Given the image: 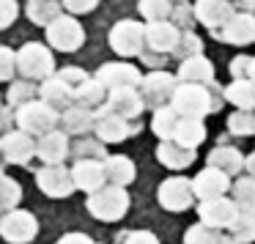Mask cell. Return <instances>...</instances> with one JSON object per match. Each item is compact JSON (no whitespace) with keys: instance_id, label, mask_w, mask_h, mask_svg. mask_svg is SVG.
I'll return each instance as SVG.
<instances>
[{"instance_id":"cell-41","label":"cell","mask_w":255,"mask_h":244,"mask_svg":"<svg viewBox=\"0 0 255 244\" xmlns=\"http://www.w3.org/2000/svg\"><path fill=\"white\" fill-rule=\"evenodd\" d=\"M19 198H22V187H19L17 178H11V176L0 178V209L14 211L19 206Z\"/></svg>"},{"instance_id":"cell-39","label":"cell","mask_w":255,"mask_h":244,"mask_svg":"<svg viewBox=\"0 0 255 244\" xmlns=\"http://www.w3.org/2000/svg\"><path fill=\"white\" fill-rule=\"evenodd\" d=\"M170 55L178 58V63L187 61V58L203 55V39H200L198 33H192V30H181V36H178V44H176V50H173Z\"/></svg>"},{"instance_id":"cell-44","label":"cell","mask_w":255,"mask_h":244,"mask_svg":"<svg viewBox=\"0 0 255 244\" xmlns=\"http://www.w3.org/2000/svg\"><path fill=\"white\" fill-rule=\"evenodd\" d=\"M55 77L61 80V83H66L69 88H80L91 74L85 72V69H80V66H63V69H55Z\"/></svg>"},{"instance_id":"cell-53","label":"cell","mask_w":255,"mask_h":244,"mask_svg":"<svg viewBox=\"0 0 255 244\" xmlns=\"http://www.w3.org/2000/svg\"><path fill=\"white\" fill-rule=\"evenodd\" d=\"M8 123H14V118H11V113L6 110V107H0V129H6Z\"/></svg>"},{"instance_id":"cell-30","label":"cell","mask_w":255,"mask_h":244,"mask_svg":"<svg viewBox=\"0 0 255 244\" xmlns=\"http://www.w3.org/2000/svg\"><path fill=\"white\" fill-rule=\"evenodd\" d=\"M105 99H107L105 85H102L99 80H94V77H88L80 88H74V105L85 107V110H91V113L99 110V107L105 105Z\"/></svg>"},{"instance_id":"cell-23","label":"cell","mask_w":255,"mask_h":244,"mask_svg":"<svg viewBox=\"0 0 255 244\" xmlns=\"http://www.w3.org/2000/svg\"><path fill=\"white\" fill-rule=\"evenodd\" d=\"M176 80L178 83H189V85H211L214 83V63L206 55L187 58V61L178 63Z\"/></svg>"},{"instance_id":"cell-54","label":"cell","mask_w":255,"mask_h":244,"mask_svg":"<svg viewBox=\"0 0 255 244\" xmlns=\"http://www.w3.org/2000/svg\"><path fill=\"white\" fill-rule=\"evenodd\" d=\"M247 80L255 85V58H250V72H247Z\"/></svg>"},{"instance_id":"cell-31","label":"cell","mask_w":255,"mask_h":244,"mask_svg":"<svg viewBox=\"0 0 255 244\" xmlns=\"http://www.w3.org/2000/svg\"><path fill=\"white\" fill-rule=\"evenodd\" d=\"M25 14H28V19L33 25L47 28V25H52L61 17L63 8H61L58 0H28V3H25Z\"/></svg>"},{"instance_id":"cell-27","label":"cell","mask_w":255,"mask_h":244,"mask_svg":"<svg viewBox=\"0 0 255 244\" xmlns=\"http://www.w3.org/2000/svg\"><path fill=\"white\" fill-rule=\"evenodd\" d=\"M195 156H198V151L184 148V145L173 143V140H165V143L156 145V159L167 170H184V167H189L195 162Z\"/></svg>"},{"instance_id":"cell-42","label":"cell","mask_w":255,"mask_h":244,"mask_svg":"<svg viewBox=\"0 0 255 244\" xmlns=\"http://www.w3.org/2000/svg\"><path fill=\"white\" fill-rule=\"evenodd\" d=\"M17 74V52L0 44V83H14Z\"/></svg>"},{"instance_id":"cell-55","label":"cell","mask_w":255,"mask_h":244,"mask_svg":"<svg viewBox=\"0 0 255 244\" xmlns=\"http://www.w3.org/2000/svg\"><path fill=\"white\" fill-rule=\"evenodd\" d=\"M170 3H173V6H176V3H187V0H170Z\"/></svg>"},{"instance_id":"cell-57","label":"cell","mask_w":255,"mask_h":244,"mask_svg":"<svg viewBox=\"0 0 255 244\" xmlns=\"http://www.w3.org/2000/svg\"><path fill=\"white\" fill-rule=\"evenodd\" d=\"M228 3H233V0H228Z\"/></svg>"},{"instance_id":"cell-36","label":"cell","mask_w":255,"mask_h":244,"mask_svg":"<svg viewBox=\"0 0 255 244\" xmlns=\"http://www.w3.org/2000/svg\"><path fill=\"white\" fill-rule=\"evenodd\" d=\"M140 17L145 19V25L151 22H167L173 14V3L170 0H140L137 3Z\"/></svg>"},{"instance_id":"cell-46","label":"cell","mask_w":255,"mask_h":244,"mask_svg":"<svg viewBox=\"0 0 255 244\" xmlns=\"http://www.w3.org/2000/svg\"><path fill=\"white\" fill-rule=\"evenodd\" d=\"M19 17V6L17 0H0V30L11 28Z\"/></svg>"},{"instance_id":"cell-35","label":"cell","mask_w":255,"mask_h":244,"mask_svg":"<svg viewBox=\"0 0 255 244\" xmlns=\"http://www.w3.org/2000/svg\"><path fill=\"white\" fill-rule=\"evenodd\" d=\"M72 154L74 159H94V162H105L107 156V145L96 137H80L72 143Z\"/></svg>"},{"instance_id":"cell-15","label":"cell","mask_w":255,"mask_h":244,"mask_svg":"<svg viewBox=\"0 0 255 244\" xmlns=\"http://www.w3.org/2000/svg\"><path fill=\"white\" fill-rule=\"evenodd\" d=\"M99 110L110 113V116H118V118H124V121H134V118L145 110V105H143V99H140L137 88H121V91H110L105 105H102Z\"/></svg>"},{"instance_id":"cell-13","label":"cell","mask_w":255,"mask_h":244,"mask_svg":"<svg viewBox=\"0 0 255 244\" xmlns=\"http://www.w3.org/2000/svg\"><path fill=\"white\" fill-rule=\"evenodd\" d=\"M198 217L203 225L217 228V231H228L231 222L239 217V209L233 203V198H214V200H200L198 203Z\"/></svg>"},{"instance_id":"cell-7","label":"cell","mask_w":255,"mask_h":244,"mask_svg":"<svg viewBox=\"0 0 255 244\" xmlns=\"http://www.w3.org/2000/svg\"><path fill=\"white\" fill-rule=\"evenodd\" d=\"M47 41L58 52H74L85 44V30L77 22V17L61 14L52 25H47Z\"/></svg>"},{"instance_id":"cell-28","label":"cell","mask_w":255,"mask_h":244,"mask_svg":"<svg viewBox=\"0 0 255 244\" xmlns=\"http://www.w3.org/2000/svg\"><path fill=\"white\" fill-rule=\"evenodd\" d=\"M206 140V123L200 118H181L173 132V143L184 145V148L198 151V145Z\"/></svg>"},{"instance_id":"cell-25","label":"cell","mask_w":255,"mask_h":244,"mask_svg":"<svg viewBox=\"0 0 255 244\" xmlns=\"http://www.w3.org/2000/svg\"><path fill=\"white\" fill-rule=\"evenodd\" d=\"M58 126H61L63 134H77V137H85V134L94 132V126H96V113L72 105L69 110L61 113V123H58Z\"/></svg>"},{"instance_id":"cell-33","label":"cell","mask_w":255,"mask_h":244,"mask_svg":"<svg viewBox=\"0 0 255 244\" xmlns=\"http://www.w3.org/2000/svg\"><path fill=\"white\" fill-rule=\"evenodd\" d=\"M233 189V203H236L239 214H255V178L242 176L231 184Z\"/></svg>"},{"instance_id":"cell-14","label":"cell","mask_w":255,"mask_h":244,"mask_svg":"<svg viewBox=\"0 0 255 244\" xmlns=\"http://www.w3.org/2000/svg\"><path fill=\"white\" fill-rule=\"evenodd\" d=\"M140 132V123L137 121H124L118 116H110V113H102L96 110V126H94V134L96 140L102 143H124L127 137Z\"/></svg>"},{"instance_id":"cell-34","label":"cell","mask_w":255,"mask_h":244,"mask_svg":"<svg viewBox=\"0 0 255 244\" xmlns=\"http://www.w3.org/2000/svg\"><path fill=\"white\" fill-rule=\"evenodd\" d=\"M184 244H233V242L228 239L225 231H217V228H209L203 222H195L184 233Z\"/></svg>"},{"instance_id":"cell-43","label":"cell","mask_w":255,"mask_h":244,"mask_svg":"<svg viewBox=\"0 0 255 244\" xmlns=\"http://www.w3.org/2000/svg\"><path fill=\"white\" fill-rule=\"evenodd\" d=\"M170 22L176 25L178 30H192V25L198 22L195 19V8L189 3H176L173 6V14H170Z\"/></svg>"},{"instance_id":"cell-26","label":"cell","mask_w":255,"mask_h":244,"mask_svg":"<svg viewBox=\"0 0 255 244\" xmlns=\"http://www.w3.org/2000/svg\"><path fill=\"white\" fill-rule=\"evenodd\" d=\"M102 165H105L107 184H113V187H124V189H127L129 184L134 181V176H137V167H134V162L129 159V156H124V154L107 156Z\"/></svg>"},{"instance_id":"cell-50","label":"cell","mask_w":255,"mask_h":244,"mask_svg":"<svg viewBox=\"0 0 255 244\" xmlns=\"http://www.w3.org/2000/svg\"><path fill=\"white\" fill-rule=\"evenodd\" d=\"M58 244H96V242L85 233H66V236L58 239Z\"/></svg>"},{"instance_id":"cell-12","label":"cell","mask_w":255,"mask_h":244,"mask_svg":"<svg viewBox=\"0 0 255 244\" xmlns=\"http://www.w3.org/2000/svg\"><path fill=\"white\" fill-rule=\"evenodd\" d=\"M0 154L6 165H28L36 156V140L30 134L19 132V129H8L3 137H0Z\"/></svg>"},{"instance_id":"cell-18","label":"cell","mask_w":255,"mask_h":244,"mask_svg":"<svg viewBox=\"0 0 255 244\" xmlns=\"http://www.w3.org/2000/svg\"><path fill=\"white\" fill-rule=\"evenodd\" d=\"M72 154V145H69V134H63L61 129L55 132H47L44 137L36 140V156L41 159V165H63Z\"/></svg>"},{"instance_id":"cell-47","label":"cell","mask_w":255,"mask_h":244,"mask_svg":"<svg viewBox=\"0 0 255 244\" xmlns=\"http://www.w3.org/2000/svg\"><path fill=\"white\" fill-rule=\"evenodd\" d=\"M250 58H253V55H236L231 63H228V72H231V77H233V80H247Z\"/></svg>"},{"instance_id":"cell-20","label":"cell","mask_w":255,"mask_h":244,"mask_svg":"<svg viewBox=\"0 0 255 244\" xmlns=\"http://www.w3.org/2000/svg\"><path fill=\"white\" fill-rule=\"evenodd\" d=\"M181 30L167 19V22H151L145 25V50L159 52V55H170L178 44Z\"/></svg>"},{"instance_id":"cell-22","label":"cell","mask_w":255,"mask_h":244,"mask_svg":"<svg viewBox=\"0 0 255 244\" xmlns=\"http://www.w3.org/2000/svg\"><path fill=\"white\" fill-rule=\"evenodd\" d=\"M192 8H195V19L200 25H206L211 33L220 30L233 17V3H228V0H198Z\"/></svg>"},{"instance_id":"cell-8","label":"cell","mask_w":255,"mask_h":244,"mask_svg":"<svg viewBox=\"0 0 255 244\" xmlns=\"http://www.w3.org/2000/svg\"><path fill=\"white\" fill-rule=\"evenodd\" d=\"M94 80H99L105 85V91L110 94V91H121V88H140L143 72L129 61H110L96 69Z\"/></svg>"},{"instance_id":"cell-40","label":"cell","mask_w":255,"mask_h":244,"mask_svg":"<svg viewBox=\"0 0 255 244\" xmlns=\"http://www.w3.org/2000/svg\"><path fill=\"white\" fill-rule=\"evenodd\" d=\"M228 132L236 134V137L255 134V113L253 110H233L228 116Z\"/></svg>"},{"instance_id":"cell-48","label":"cell","mask_w":255,"mask_h":244,"mask_svg":"<svg viewBox=\"0 0 255 244\" xmlns=\"http://www.w3.org/2000/svg\"><path fill=\"white\" fill-rule=\"evenodd\" d=\"M121 244H159V239L151 231H129Z\"/></svg>"},{"instance_id":"cell-10","label":"cell","mask_w":255,"mask_h":244,"mask_svg":"<svg viewBox=\"0 0 255 244\" xmlns=\"http://www.w3.org/2000/svg\"><path fill=\"white\" fill-rule=\"evenodd\" d=\"M156 200L165 211H187L189 206L195 203L192 195V181L184 176H170L159 184L156 189Z\"/></svg>"},{"instance_id":"cell-37","label":"cell","mask_w":255,"mask_h":244,"mask_svg":"<svg viewBox=\"0 0 255 244\" xmlns=\"http://www.w3.org/2000/svg\"><path fill=\"white\" fill-rule=\"evenodd\" d=\"M225 233H228V239H231L233 244L255 242V214H239Z\"/></svg>"},{"instance_id":"cell-38","label":"cell","mask_w":255,"mask_h":244,"mask_svg":"<svg viewBox=\"0 0 255 244\" xmlns=\"http://www.w3.org/2000/svg\"><path fill=\"white\" fill-rule=\"evenodd\" d=\"M39 99V85L36 83H28V80H14L8 85V94H6V102L8 107H22L28 102Z\"/></svg>"},{"instance_id":"cell-9","label":"cell","mask_w":255,"mask_h":244,"mask_svg":"<svg viewBox=\"0 0 255 244\" xmlns=\"http://www.w3.org/2000/svg\"><path fill=\"white\" fill-rule=\"evenodd\" d=\"M39 233V220L25 209L6 211L0 217V236L8 244H30Z\"/></svg>"},{"instance_id":"cell-24","label":"cell","mask_w":255,"mask_h":244,"mask_svg":"<svg viewBox=\"0 0 255 244\" xmlns=\"http://www.w3.org/2000/svg\"><path fill=\"white\" fill-rule=\"evenodd\" d=\"M39 99L44 102V105H50L52 110L63 113L74 105V88H69L66 83H61V80L52 74L44 83H39Z\"/></svg>"},{"instance_id":"cell-51","label":"cell","mask_w":255,"mask_h":244,"mask_svg":"<svg viewBox=\"0 0 255 244\" xmlns=\"http://www.w3.org/2000/svg\"><path fill=\"white\" fill-rule=\"evenodd\" d=\"M255 0H233V14H253Z\"/></svg>"},{"instance_id":"cell-11","label":"cell","mask_w":255,"mask_h":244,"mask_svg":"<svg viewBox=\"0 0 255 244\" xmlns=\"http://www.w3.org/2000/svg\"><path fill=\"white\" fill-rule=\"evenodd\" d=\"M36 187L47 198H69L74 192L72 170L66 165H44L36 170Z\"/></svg>"},{"instance_id":"cell-49","label":"cell","mask_w":255,"mask_h":244,"mask_svg":"<svg viewBox=\"0 0 255 244\" xmlns=\"http://www.w3.org/2000/svg\"><path fill=\"white\" fill-rule=\"evenodd\" d=\"M167 58H170V55H159V52H151V50H145L143 55H140V61H145L151 69H154V72H162V66L167 63Z\"/></svg>"},{"instance_id":"cell-56","label":"cell","mask_w":255,"mask_h":244,"mask_svg":"<svg viewBox=\"0 0 255 244\" xmlns=\"http://www.w3.org/2000/svg\"><path fill=\"white\" fill-rule=\"evenodd\" d=\"M3 176H6V173H3V165H0V178H3Z\"/></svg>"},{"instance_id":"cell-17","label":"cell","mask_w":255,"mask_h":244,"mask_svg":"<svg viewBox=\"0 0 255 244\" xmlns=\"http://www.w3.org/2000/svg\"><path fill=\"white\" fill-rule=\"evenodd\" d=\"M228 192H231V178H228L225 173L214 170V167H203V170L192 178V195L198 200L225 198Z\"/></svg>"},{"instance_id":"cell-3","label":"cell","mask_w":255,"mask_h":244,"mask_svg":"<svg viewBox=\"0 0 255 244\" xmlns=\"http://www.w3.org/2000/svg\"><path fill=\"white\" fill-rule=\"evenodd\" d=\"M14 123H17L19 132L30 134L33 140L44 137L47 132H55L58 123H61V113L52 110L50 105H44L41 99H33L28 105L17 107L14 113Z\"/></svg>"},{"instance_id":"cell-21","label":"cell","mask_w":255,"mask_h":244,"mask_svg":"<svg viewBox=\"0 0 255 244\" xmlns=\"http://www.w3.org/2000/svg\"><path fill=\"white\" fill-rule=\"evenodd\" d=\"M206 167H214V170L225 173L228 178L239 176L244 170V154L236 148V145H228V143H220L209 151L206 156Z\"/></svg>"},{"instance_id":"cell-52","label":"cell","mask_w":255,"mask_h":244,"mask_svg":"<svg viewBox=\"0 0 255 244\" xmlns=\"http://www.w3.org/2000/svg\"><path fill=\"white\" fill-rule=\"evenodd\" d=\"M244 170H247V176H250V178H255V154L244 156Z\"/></svg>"},{"instance_id":"cell-1","label":"cell","mask_w":255,"mask_h":244,"mask_svg":"<svg viewBox=\"0 0 255 244\" xmlns=\"http://www.w3.org/2000/svg\"><path fill=\"white\" fill-rule=\"evenodd\" d=\"M222 105H225V94H222V85L217 80L211 85L178 83L176 94L170 99V107L181 118H200V121L211 113H220Z\"/></svg>"},{"instance_id":"cell-45","label":"cell","mask_w":255,"mask_h":244,"mask_svg":"<svg viewBox=\"0 0 255 244\" xmlns=\"http://www.w3.org/2000/svg\"><path fill=\"white\" fill-rule=\"evenodd\" d=\"M102 0H61V8L69 11V17H77V14H91Z\"/></svg>"},{"instance_id":"cell-19","label":"cell","mask_w":255,"mask_h":244,"mask_svg":"<svg viewBox=\"0 0 255 244\" xmlns=\"http://www.w3.org/2000/svg\"><path fill=\"white\" fill-rule=\"evenodd\" d=\"M72 170V181H74V189H83V192H96L107 184V176H105V165L102 162H94V159H74V165L69 167Z\"/></svg>"},{"instance_id":"cell-4","label":"cell","mask_w":255,"mask_h":244,"mask_svg":"<svg viewBox=\"0 0 255 244\" xmlns=\"http://www.w3.org/2000/svg\"><path fill=\"white\" fill-rule=\"evenodd\" d=\"M85 209H88L91 217L102 222H118L127 217L129 211V192L124 187H113V184H105L102 189L88 195L85 200Z\"/></svg>"},{"instance_id":"cell-16","label":"cell","mask_w":255,"mask_h":244,"mask_svg":"<svg viewBox=\"0 0 255 244\" xmlns=\"http://www.w3.org/2000/svg\"><path fill=\"white\" fill-rule=\"evenodd\" d=\"M217 41H225V44H253L255 41V14H233L220 30H214Z\"/></svg>"},{"instance_id":"cell-5","label":"cell","mask_w":255,"mask_h":244,"mask_svg":"<svg viewBox=\"0 0 255 244\" xmlns=\"http://www.w3.org/2000/svg\"><path fill=\"white\" fill-rule=\"evenodd\" d=\"M107 41H110V50L116 55H121L124 61L140 58L145 52V25L137 22V19H121L110 28Z\"/></svg>"},{"instance_id":"cell-2","label":"cell","mask_w":255,"mask_h":244,"mask_svg":"<svg viewBox=\"0 0 255 244\" xmlns=\"http://www.w3.org/2000/svg\"><path fill=\"white\" fill-rule=\"evenodd\" d=\"M17 74L28 83H44L55 74V55L41 41H28L17 50Z\"/></svg>"},{"instance_id":"cell-32","label":"cell","mask_w":255,"mask_h":244,"mask_svg":"<svg viewBox=\"0 0 255 244\" xmlns=\"http://www.w3.org/2000/svg\"><path fill=\"white\" fill-rule=\"evenodd\" d=\"M178 121H181V116H178V113L173 110L170 105H167V107H159V110H154V118H151V132L159 137V143L173 140V132H176Z\"/></svg>"},{"instance_id":"cell-6","label":"cell","mask_w":255,"mask_h":244,"mask_svg":"<svg viewBox=\"0 0 255 244\" xmlns=\"http://www.w3.org/2000/svg\"><path fill=\"white\" fill-rule=\"evenodd\" d=\"M176 88H178L176 74H170V72H165V69H162V72H148V74H143L137 94H140V99H143L145 107H151V110H159V107H167V105H170Z\"/></svg>"},{"instance_id":"cell-29","label":"cell","mask_w":255,"mask_h":244,"mask_svg":"<svg viewBox=\"0 0 255 244\" xmlns=\"http://www.w3.org/2000/svg\"><path fill=\"white\" fill-rule=\"evenodd\" d=\"M225 102H231L236 110H253L255 113V85L250 80H231L222 88Z\"/></svg>"}]
</instances>
